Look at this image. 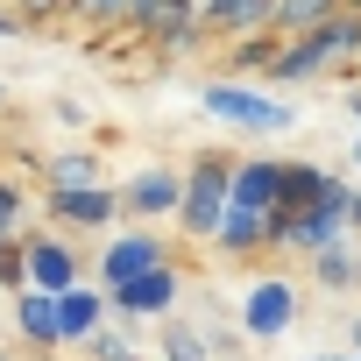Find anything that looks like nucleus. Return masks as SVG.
Instances as JSON below:
<instances>
[{
    "mask_svg": "<svg viewBox=\"0 0 361 361\" xmlns=\"http://www.w3.org/2000/svg\"><path fill=\"white\" fill-rule=\"evenodd\" d=\"M354 64H361V15L340 8L333 22H319V29H305V36H283V50H276V64H269L262 78H269V85H312V78L354 71Z\"/></svg>",
    "mask_w": 361,
    "mask_h": 361,
    "instance_id": "1",
    "label": "nucleus"
},
{
    "mask_svg": "<svg viewBox=\"0 0 361 361\" xmlns=\"http://www.w3.org/2000/svg\"><path fill=\"white\" fill-rule=\"evenodd\" d=\"M234 170H241V156H227V149H199L185 163V213H177V234L192 248H213V234H220V220L234 206Z\"/></svg>",
    "mask_w": 361,
    "mask_h": 361,
    "instance_id": "2",
    "label": "nucleus"
},
{
    "mask_svg": "<svg viewBox=\"0 0 361 361\" xmlns=\"http://www.w3.org/2000/svg\"><path fill=\"white\" fill-rule=\"evenodd\" d=\"M340 241H354V185L340 177L333 185V199H319V206H305V213H283L276 220V255H326V248H340Z\"/></svg>",
    "mask_w": 361,
    "mask_h": 361,
    "instance_id": "3",
    "label": "nucleus"
},
{
    "mask_svg": "<svg viewBox=\"0 0 361 361\" xmlns=\"http://www.w3.org/2000/svg\"><path fill=\"white\" fill-rule=\"evenodd\" d=\"M199 106H206L220 128H234V135H290V128H298V106H290V99L255 92V85H241V78H213V85L199 92Z\"/></svg>",
    "mask_w": 361,
    "mask_h": 361,
    "instance_id": "4",
    "label": "nucleus"
},
{
    "mask_svg": "<svg viewBox=\"0 0 361 361\" xmlns=\"http://www.w3.org/2000/svg\"><path fill=\"white\" fill-rule=\"evenodd\" d=\"M298 312H305V290H298V276H283V269H262V276H248V290H241V340L269 347V340H283V333L298 326Z\"/></svg>",
    "mask_w": 361,
    "mask_h": 361,
    "instance_id": "5",
    "label": "nucleus"
},
{
    "mask_svg": "<svg viewBox=\"0 0 361 361\" xmlns=\"http://www.w3.org/2000/svg\"><path fill=\"white\" fill-rule=\"evenodd\" d=\"M114 220H128V206H121V185H71V192H43V227H57V234H114Z\"/></svg>",
    "mask_w": 361,
    "mask_h": 361,
    "instance_id": "6",
    "label": "nucleus"
},
{
    "mask_svg": "<svg viewBox=\"0 0 361 361\" xmlns=\"http://www.w3.org/2000/svg\"><path fill=\"white\" fill-rule=\"evenodd\" d=\"M121 206H128V227H163V220H177L185 213V170L177 163H135L128 177H121Z\"/></svg>",
    "mask_w": 361,
    "mask_h": 361,
    "instance_id": "7",
    "label": "nucleus"
},
{
    "mask_svg": "<svg viewBox=\"0 0 361 361\" xmlns=\"http://www.w3.org/2000/svg\"><path fill=\"white\" fill-rule=\"evenodd\" d=\"M163 262H177V241H163L156 227H121V234L99 241V283L106 290H121V283H135Z\"/></svg>",
    "mask_w": 361,
    "mask_h": 361,
    "instance_id": "8",
    "label": "nucleus"
},
{
    "mask_svg": "<svg viewBox=\"0 0 361 361\" xmlns=\"http://www.w3.org/2000/svg\"><path fill=\"white\" fill-rule=\"evenodd\" d=\"M22 248H29V290H78V283H92L85 276V248H78V234H57V227H29L22 234Z\"/></svg>",
    "mask_w": 361,
    "mask_h": 361,
    "instance_id": "9",
    "label": "nucleus"
},
{
    "mask_svg": "<svg viewBox=\"0 0 361 361\" xmlns=\"http://www.w3.org/2000/svg\"><path fill=\"white\" fill-rule=\"evenodd\" d=\"M106 298H114L121 326H163V319H177V298H185V262H163V269H149V276H135Z\"/></svg>",
    "mask_w": 361,
    "mask_h": 361,
    "instance_id": "10",
    "label": "nucleus"
},
{
    "mask_svg": "<svg viewBox=\"0 0 361 361\" xmlns=\"http://www.w3.org/2000/svg\"><path fill=\"white\" fill-rule=\"evenodd\" d=\"M276 220H283V213H269V206H227V220H220V234H213V255L255 269L262 255H276Z\"/></svg>",
    "mask_w": 361,
    "mask_h": 361,
    "instance_id": "11",
    "label": "nucleus"
},
{
    "mask_svg": "<svg viewBox=\"0 0 361 361\" xmlns=\"http://www.w3.org/2000/svg\"><path fill=\"white\" fill-rule=\"evenodd\" d=\"M142 43H149L156 57H185V50H199V43H213V36H206L199 0H156L149 22H142Z\"/></svg>",
    "mask_w": 361,
    "mask_h": 361,
    "instance_id": "12",
    "label": "nucleus"
},
{
    "mask_svg": "<svg viewBox=\"0 0 361 361\" xmlns=\"http://www.w3.org/2000/svg\"><path fill=\"white\" fill-rule=\"evenodd\" d=\"M199 15L213 43H241V36L276 29V0H199Z\"/></svg>",
    "mask_w": 361,
    "mask_h": 361,
    "instance_id": "13",
    "label": "nucleus"
},
{
    "mask_svg": "<svg viewBox=\"0 0 361 361\" xmlns=\"http://www.w3.org/2000/svg\"><path fill=\"white\" fill-rule=\"evenodd\" d=\"M15 340L29 354H43V361L64 347V319H57V298L50 290H15Z\"/></svg>",
    "mask_w": 361,
    "mask_h": 361,
    "instance_id": "14",
    "label": "nucleus"
},
{
    "mask_svg": "<svg viewBox=\"0 0 361 361\" xmlns=\"http://www.w3.org/2000/svg\"><path fill=\"white\" fill-rule=\"evenodd\" d=\"M57 319H64V347H85L92 333H106V319H114V298H106V283L57 290Z\"/></svg>",
    "mask_w": 361,
    "mask_h": 361,
    "instance_id": "15",
    "label": "nucleus"
},
{
    "mask_svg": "<svg viewBox=\"0 0 361 361\" xmlns=\"http://www.w3.org/2000/svg\"><path fill=\"white\" fill-rule=\"evenodd\" d=\"M283 163H290V156H241V170H234V206H269V213H283Z\"/></svg>",
    "mask_w": 361,
    "mask_h": 361,
    "instance_id": "16",
    "label": "nucleus"
},
{
    "mask_svg": "<svg viewBox=\"0 0 361 361\" xmlns=\"http://www.w3.org/2000/svg\"><path fill=\"white\" fill-rule=\"evenodd\" d=\"M305 276H312V290H326V298L361 290V241H340V248L312 255V262H305Z\"/></svg>",
    "mask_w": 361,
    "mask_h": 361,
    "instance_id": "17",
    "label": "nucleus"
},
{
    "mask_svg": "<svg viewBox=\"0 0 361 361\" xmlns=\"http://www.w3.org/2000/svg\"><path fill=\"white\" fill-rule=\"evenodd\" d=\"M333 185H340V170H326V163H305V156H290V163H283V213H305V206L333 199Z\"/></svg>",
    "mask_w": 361,
    "mask_h": 361,
    "instance_id": "18",
    "label": "nucleus"
},
{
    "mask_svg": "<svg viewBox=\"0 0 361 361\" xmlns=\"http://www.w3.org/2000/svg\"><path fill=\"white\" fill-rule=\"evenodd\" d=\"M220 347H213V326H199V319H163L156 326V361H213Z\"/></svg>",
    "mask_w": 361,
    "mask_h": 361,
    "instance_id": "19",
    "label": "nucleus"
},
{
    "mask_svg": "<svg viewBox=\"0 0 361 361\" xmlns=\"http://www.w3.org/2000/svg\"><path fill=\"white\" fill-rule=\"evenodd\" d=\"M71 185H114V177H106V163H99L92 149H57V156H43V192H71Z\"/></svg>",
    "mask_w": 361,
    "mask_h": 361,
    "instance_id": "20",
    "label": "nucleus"
},
{
    "mask_svg": "<svg viewBox=\"0 0 361 361\" xmlns=\"http://www.w3.org/2000/svg\"><path fill=\"white\" fill-rule=\"evenodd\" d=\"M29 213H36L29 177L22 170H0V234H29Z\"/></svg>",
    "mask_w": 361,
    "mask_h": 361,
    "instance_id": "21",
    "label": "nucleus"
},
{
    "mask_svg": "<svg viewBox=\"0 0 361 361\" xmlns=\"http://www.w3.org/2000/svg\"><path fill=\"white\" fill-rule=\"evenodd\" d=\"M347 0H276V36H305L319 22H333Z\"/></svg>",
    "mask_w": 361,
    "mask_h": 361,
    "instance_id": "22",
    "label": "nucleus"
},
{
    "mask_svg": "<svg viewBox=\"0 0 361 361\" xmlns=\"http://www.w3.org/2000/svg\"><path fill=\"white\" fill-rule=\"evenodd\" d=\"M85 361H142V347H135L121 326H106V333H92V340H85Z\"/></svg>",
    "mask_w": 361,
    "mask_h": 361,
    "instance_id": "23",
    "label": "nucleus"
},
{
    "mask_svg": "<svg viewBox=\"0 0 361 361\" xmlns=\"http://www.w3.org/2000/svg\"><path fill=\"white\" fill-rule=\"evenodd\" d=\"M22 36H29V22L8 8V0H0V43H22Z\"/></svg>",
    "mask_w": 361,
    "mask_h": 361,
    "instance_id": "24",
    "label": "nucleus"
},
{
    "mask_svg": "<svg viewBox=\"0 0 361 361\" xmlns=\"http://www.w3.org/2000/svg\"><path fill=\"white\" fill-rule=\"evenodd\" d=\"M347 347H354V354H361V312H354V319H347Z\"/></svg>",
    "mask_w": 361,
    "mask_h": 361,
    "instance_id": "25",
    "label": "nucleus"
},
{
    "mask_svg": "<svg viewBox=\"0 0 361 361\" xmlns=\"http://www.w3.org/2000/svg\"><path fill=\"white\" fill-rule=\"evenodd\" d=\"M15 114V92H8V78H0V121H8Z\"/></svg>",
    "mask_w": 361,
    "mask_h": 361,
    "instance_id": "26",
    "label": "nucleus"
},
{
    "mask_svg": "<svg viewBox=\"0 0 361 361\" xmlns=\"http://www.w3.org/2000/svg\"><path fill=\"white\" fill-rule=\"evenodd\" d=\"M347 114H354V121H361V85H347Z\"/></svg>",
    "mask_w": 361,
    "mask_h": 361,
    "instance_id": "27",
    "label": "nucleus"
},
{
    "mask_svg": "<svg viewBox=\"0 0 361 361\" xmlns=\"http://www.w3.org/2000/svg\"><path fill=\"white\" fill-rule=\"evenodd\" d=\"M305 361H361V354H354V347H347V354H305Z\"/></svg>",
    "mask_w": 361,
    "mask_h": 361,
    "instance_id": "28",
    "label": "nucleus"
},
{
    "mask_svg": "<svg viewBox=\"0 0 361 361\" xmlns=\"http://www.w3.org/2000/svg\"><path fill=\"white\" fill-rule=\"evenodd\" d=\"M354 241H361V185H354Z\"/></svg>",
    "mask_w": 361,
    "mask_h": 361,
    "instance_id": "29",
    "label": "nucleus"
},
{
    "mask_svg": "<svg viewBox=\"0 0 361 361\" xmlns=\"http://www.w3.org/2000/svg\"><path fill=\"white\" fill-rule=\"evenodd\" d=\"M347 156H354V170H361V135H354V149H347Z\"/></svg>",
    "mask_w": 361,
    "mask_h": 361,
    "instance_id": "30",
    "label": "nucleus"
},
{
    "mask_svg": "<svg viewBox=\"0 0 361 361\" xmlns=\"http://www.w3.org/2000/svg\"><path fill=\"white\" fill-rule=\"evenodd\" d=\"M347 8H354V15H361V0H347Z\"/></svg>",
    "mask_w": 361,
    "mask_h": 361,
    "instance_id": "31",
    "label": "nucleus"
},
{
    "mask_svg": "<svg viewBox=\"0 0 361 361\" xmlns=\"http://www.w3.org/2000/svg\"><path fill=\"white\" fill-rule=\"evenodd\" d=\"M0 248H8V234H0Z\"/></svg>",
    "mask_w": 361,
    "mask_h": 361,
    "instance_id": "32",
    "label": "nucleus"
},
{
    "mask_svg": "<svg viewBox=\"0 0 361 361\" xmlns=\"http://www.w3.org/2000/svg\"><path fill=\"white\" fill-rule=\"evenodd\" d=\"M0 361H8V354H0Z\"/></svg>",
    "mask_w": 361,
    "mask_h": 361,
    "instance_id": "33",
    "label": "nucleus"
}]
</instances>
